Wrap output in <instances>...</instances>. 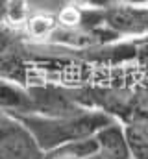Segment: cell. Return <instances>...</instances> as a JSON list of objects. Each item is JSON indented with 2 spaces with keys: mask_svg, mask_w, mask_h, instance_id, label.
<instances>
[{
  "mask_svg": "<svg viewBox=\"0 0 148 159\" xmlns=\"http://www.w3.org/2000/svg\"><path fill=\"white\" fill-rule=\"evenodd\" d=\"M146 98H148V89H146Z\"/></svg>",
  "mask_w": 148,
  "mask_h": 159,
  "instance_id": "cell-12",
  "label": "cell"
},
{
  "mask_svg": "<svg viewBox=\"0 0 148 159\" xmlns=\"http://www.w3.org/2000/svg\"><path fill=\"white\" fill-rule=\"evenodd\" d=\"M148 0H89V4L96 6V7H104V6H115V4H137V6H145Z\"/></svg>",
  "mask_w": 148,
  "mask_h": 159,
  "instance_id": "cell-9",
  "label": "cell"
},
{
  "mask_svg": "<svg viewBox=\"0 0 148 159\" xmlns=\"http://www.w3.org/2000/svg\"><path fill=\"white\" fill-rule=\"evenodd\" d=\"M93 24L104 28L111 35H148V7L137 4H115L104 6L96 11H89Z\"/></svg>",
  "mask_w": 148,
  "mask_h": 159,
  "instance_id": "cell-2",
  "label": "cell"
},
{
  "mask_svg": "<svg viewBox=\"0 0 148 159\" xmlns=\"http://www.w3.org/2000/svg\"><path fill=\"white\" fill-rule=\"evenodd\" d=\"M19 120L34 133L44 152H52L59 146L95 137L98 129L117 120L100 109H87L74 117H43V115H19Z\"/></svg>",
  "mask_w": 148,
  "mask_h": 159,
  "instance_id": "cell-1",
  "label": "cell"
},
{
  "mask_svg": "<svg viewBox=\"0 0 148 159\" xmlns=\"http://www.w3.org/2000/svg\"><path fill=\"white\" fill-rule=\"evenodd\" d=\"M0 159H46L24 122L4 111H0Z\"/></svg>",
  "mask_w": 148,
  "mask_h": 159,
  "instance_id": "cell-3",
  "label": "cell"
},
{
  "mask_svg": "<svg viewBox=\"0 0 148 159\" xmlns=\"http://www.w3.org/2000/svg\"><path fill=\"white\" fill-rule=\"evenodd\" d=\"M89 159H106V157H102L100 154H95V156H91V157H89Z\"/></svg>",
  "mask_w": 148,
  "mask_h": 159,
  "instance_id": "cell-11",
  "label": "cell"
},
{
  "mask_svg": "<svg viewBox=\"0 0 148 159\" xmlns=\"http://www.w3.org/2000/svg\"><path fill=\"white\" fill-rule=\"evenodd\" d=\"M0 111L13 117L32 113L30 89L26 85L0 78Z\"/></svg>",
  "mask_w": 148,
  "mask_h": 159,
  "instance_id": "cell-6",
  "label": "cell"
},
{
  "mask_svg": "<svg viewBox=\"0 0 148 159\" xmlns=\"http://www.w3.org/2000/svg\"><path fill=\"white\" fill-rule=\"evenodd\" d=\"M11 0H0V22L7 20V11H9Z\"/></svg>",
  "mask_w": 148,
  "mask_h": 159,
  "instance_id": "cell-10",
  "label": "cell"
},
{
  "mask_svg": "<svg viewBox=\"0 0 148 159\" xmlns=\"http://www.w3.org/2000/svg\"><path fill=\"white\" fill-rule=\"evenodd\" d=\"M96 148L102 157L106 159H132V150L126 135L124 124H118V120H113L102 129L95 133Z\"/></svg>",
  "mask_w": 148,
  "mask_h": 159,
  "instance_id": "cell-5",
  "label": "cell"
},
{
  "mask_svg": "<svg viewBox=\"0 0 148 159\" xmlns=\"http://www.w3.org/2000/svg\"><path fill=\"white\" fill-rule=\"evenodd\" d=\"M32 98V113L28 115H43V117H74L85 113L87 107L78 94H71L59 87L52 85H30Z\"/></svg>",
  "mask_w": 148,
  "mask_h": 159,
  "instance_id": "cell-4",
  "label": "cell"
},
{
  "mask_svg": "<svg viewBox=\"0 0 148 159\" xmlns=\"http://www.w3.org/2000/svg\"><path fill=\"white\" fill-rule=\"evenodd\" d=\"M67 0H26L28 7H35L41 11H50V9H56V7H61L65 6Z\"/></svg>",
  "mask_w": 148,
  "mask_h": 159,
  "instance_id": "cell-8",
  "label": "cell"
},
{
  "mask_svg": "<svg viewBox=\"0 0 148 159\" xmlns=\"http://www.w3.org/2000/svg\"><path fill=\"white\" fill-rule=\"evenodd\" d=\"M132 159H148V119H132L124 122Z\"/></svg>",
  "mask_w": 148,
  "mask_h": 159,
  "instance_id": "cell-7",
  "label": "cell"
}]
</instances>
